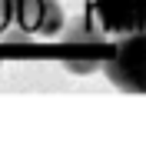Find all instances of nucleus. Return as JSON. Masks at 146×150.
Listing matches in <instances>:
<instances>
[{
	"label": "nucleus",
	"mask_w": 146,
	"mask_h": 150,
	"mask_svg": "<svg viewBox=\"0 0 146 150\" xmlns=\"http://www.w3.org/2000/svg\"><path fill=\"white\" fill-rule=\"evenodd\" d=\"M87 17L100 27L103 37H133L146 30V0H90Z\"/></svg>",
	"instance_id": "obj_2"
},
{
	"label": "nucleus",
	"mask_w": 146,
	"mask_h": 150,
	"mask_svg": "<svg viewBox=\"0 0 146 150\" xmlns=\"http://www.w3.org/2000/svg\"><path fill=\"white\" fill-rule=\"evenodd\" d=\"M13 27L37 37H53L63 30V10L53 0H13Z\"/></svg>",
	"instance_id": "obj_3"
},
{
	"label": "nucleus",
	"mask_w": 146,
	"mask_h": 150,
	"mask_svg": "<svg viewBox=\"0 0 146 150\" xmlns=\"http://www.w3.org/2000/svg\"><path fill=\"white\" fill-rule=\"evenodd\" d=\"M103 74H106V80L116 90L146 93V30L116 40V47L110 54L106 67H103Z\"/></svg>",
	"instance_id": "obj_1"
}]
</instances>
